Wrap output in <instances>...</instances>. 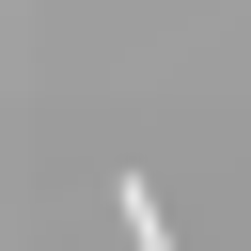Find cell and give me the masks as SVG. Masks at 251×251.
Listing matches in <instances>:
<instances>
[{"label": "cell", "instance_id": "1", "mask_svg": "<svg viewBox=\"0 0 251 251\" xmlns=\"http://www.w3.org/2000/svg\"><path fill=\"white\" fill-rule=\"evenodd\" d=\"M110 220H126V251H173V220H157V173H110Z\"/></svg>", "mask_w": 251, "mask_h": 251}]
</instances>
